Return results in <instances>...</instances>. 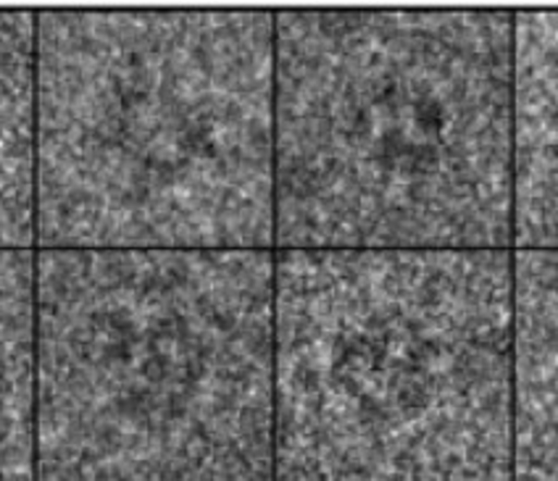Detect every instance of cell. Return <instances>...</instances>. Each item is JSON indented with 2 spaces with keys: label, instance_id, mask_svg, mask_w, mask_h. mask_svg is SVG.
<instances>
[{
  "label": "cell",
  "instance_id": "1",
  "mask_svg": "<svg viewBox=\"0 0 558 481\" xmlns=\"http://www.w3.org/2000/svg\"><path fill=\"white\" fill-rule=\"evenodd\" d=\"M35 250H275V11H37Z\"/></svg>",
  "mask_w": 558,
  "mask_h": 481
},
{
  "label": "cell",
  "instance_id": "2",
  "mask_svg": "<svg viewBox=\"0 0 558 481\" xmlns=\"http://www.w3.org/2000/svg\"><path fill=\"white\" fill-rule=\"evenodd\" d=\"M513 11H275V250H511Z\"/></svg>",
  "mask_w": 558,
  "mask_h": 481
},
{
  "label": "cell",
  "instance_id": "3",
  "mask_svg": "<svg viewBox=\"0 0 558 481\" xmlns=\"http://www.w3.org/2000/svg\"><path fill=\"white\" fill-rule=\"evenodd\" d=\"M35 481H275V250H35Z\"/></svg>",
  "mask_w": 558,
  "mask_h": 481
},
{
  "label": "cell",
  "instance_id": "4",
  "mask_svg": "<svg viewBox=\"0 0 558 481\" xmlns=\"http://www.w3.org/2000/svg\"><path fill=\"white\" fill-rule=\"evenodd\" d=\"M275 481H511V250H275Z\"/></svg>",
  "mask_w": 558,
  "mask_h": 481
},
{
  "label": "cell",
  "instance_id": "5",
  "mask_svg": "<svg viewBox=\"0 0 558 481\" xmlns=\"http://www.w3.org/2000/svg\"><path fill=\"white\" fill-rule=\"evenodd\" d=\"M558 14L513 11L511 27V250L558 243Z\"/></svg>",
  "mask_w": 558,
  "mask_h": 481
},
{
  "label": "cell",
  "instance_id": "6",
  "mask_svg": "<svg viewBox=\"0 0 558 481\" xmlns=\"http://www.w3.org/2000/svg\"><path fill=\"white\" fill-rule=\"evenodd\" d=\"M556 250H511V481H556Z\"/></svg>",
  "mask_w": 558,
  "mask_h": 481
},
{
  "label": "cell",
  "instance_id": "7",
  "mask_svg": "<svg viewBox=\"0 0 558 481\" xmlns=\"http://www.w3.org/2000/svg\"><path fill=\"white\" fill-rule=\"evenodd\" d=\"M37 11H0V250H35Z\"/></svg>",
  "mask_w": 558,
  "mask_h": 481
},
{
  "label": "cell",
  "instance_id": "8",
  "mask_svg": "<svg viewBox=\"0 0 558 481\" xmlns=\"http://www.w3.org/2000/svg\"><path fill=\"white\" fill-rule=\"evenodd\" d=\"M0 481H35V250H0Z\"/></svg>",
  "mask_w": 558,
  "mask_h": 481
}]
</instances>
